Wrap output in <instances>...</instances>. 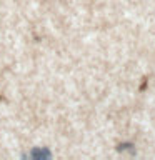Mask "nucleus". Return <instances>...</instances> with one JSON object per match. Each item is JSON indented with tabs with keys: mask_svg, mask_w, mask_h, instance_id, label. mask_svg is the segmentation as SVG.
<instances>
[{
	"mask_svg": "<svg viewBox=\"0 0 155 160\" xmlns=\"http://www.w3.org/2000/svg\"><path fill=\"white\" fill-rule=\"evenodd\" d=\"M30 155L35 160H47V158H50V150L48 148H33Z\"/></svg>",
	"mask_w": 155,
	"mask_h": 160,
	"instance_id": "obj_1",
	"label": "nucleus"
},
{
	"mask_svg": "<svg viewBox=\"0 0 155 160\" xmlns=\"http://www.w3.org/2000/svg\"><path fill=\"white\" fill-rule=\"evenodd\" d=\"M118 152H123V150H133V145L132 143H120L117 147Z\"/></svg>",
	"mask_w": 155,
	"mask_h": 160,
	"instance_id": "obj_2",
	"label": "nucleus"
},
{
	"mask_svg": "<svg viewBox=\"0 0 155 160\" xmlns=\"http://www.w3.org/2000/svg\"><path fill=\"white\" fill-rule=\"evenodd\" d=\"M145 87H147V78H143V82L140 83V90H145Z\"/></svg>",
	"mask_w": 155,
	"mask_h": 160,
	"instance_id": "obj_3",
	"label": "nucleus"
}]
</instances>
